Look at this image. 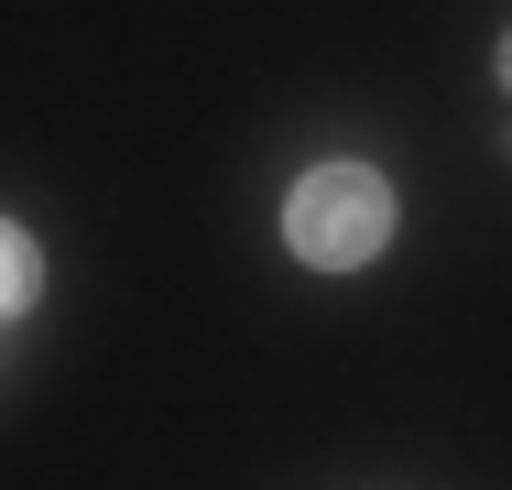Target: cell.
<instances>
[{"instance_id":"cell-1","label":"cell","mask_w":512,"mask_h":490,"mask_svg":"<svg viewBox=\"0 0 512 490\" xmlns=\"http://www.w3.org/2000/svg\"><path fill=\"white\" fill-rule=\"evenodd\" d=\"M284 229H295L306 262L349 273V262L382 251V229H393V186H382L371 164H316L306 186H295V207H284Z\"/></svg>"},{"instance_id":"cell-3","label":"cell","mask_w":512,"mask_h":490,"mask_svg":"<svg viewBox=\"0 0 512 490\" xmlns=\"http://www.w3.org/2000/svg\"><path fill=\"white\" fill-rule=\"evenodd\" d=\"M502 77H512V44H502Z\"/></svg>"},{"instance_id":"cell-2","label":"cell","mask_w":512,"mask_h":490,"mask_svg":"<svg viewBox=\"0 0 512 490\" xmlns=\"http://www.w3.org/2000/svg\"><path fill=\"white\" fill-rule=\"evenodd\" d=\"M22 305H33V240L0 218V316H22Z\"/></svg>"}]
</instances>
